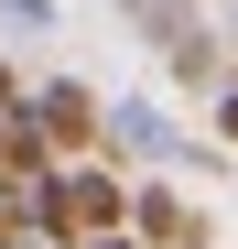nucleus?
<instances>
[{"mask_svg":"<svg viewBox=\"0 0 238 249\" xmlns=\"http://www.w3.org/2000/svg\"><path fill=\"white\" fill-rule=\"evenodd\" d=\"M163 54H173V76H184V87H217V65H227L206 22H195V33H173V44H163Z\"/></svg>","mask_w":238,"mask_h":249,"instance_id":"20e7f679","label":"nucleus"},{"mask_svg":"<svg viewBox=\"0 0 238 249\" xmlns=\"http://www.w3.org/2000/svg\"><path fill=\"white\" fill-rule=\"evenodd\" d=\"M0 11H11L22 33H44V22H54V0H0Z\"/></svg>","mask_w":238,"mask_h":249,"instance_id":"39448f33","label":"nucleus"},{"mask_svg":"<svg viewBox=\"0 0 238 249\" xmlns=\"http://www.w3.org/2000/svg\"><path fill=\"white\" fill-rule=\"evenodd\" d=\"M76 249H141V238H130V228H108V238H76Z\"/></svg>","mask_w":238,"mask_h":249,"instance_id":"0eeeda50","label":"nucleus"},{"mask_svg":"<svg viewBox=\"0 0 238 249\" xmlns=\"http://www.w3.org/2000/svg\"><path fill=\"white\" fill-rule=\"evenodd\" d=\"M98 152H130V162H173V119L152 108V98H119V108H98Z\"/></svg>","mask_w":238,"mask_h":249,"instance_id":"7ed1b4c3","label":"nucleus"},{"mask_svg":"<svg viewBox=\"0 0 238 249\" xmlns=\"http://www.w3.org/2000/svg\"><path fill=\"white\" fill-rule=\"evenodd\" d=\"M217 141L238 152V87H217Z\"/></svg>","mask_w":238,"mask_h":249,"instance_id":"423d86ee","label":"nucleus"},{"mask_svg":"<svg viewBox=\"0 0 238 249\" xmlns=\"http://www.w3.org/2000/svg\"><path fill=\"white\" fill-rule=\"evenodd\" d=\"M195 249H217V238H195Z\"/></svg>","mask_w":238,"mask_h":249,"instance_id":"6e6552de","label":"nucleus"},{"mask_svg":"<svg viewBox=\"0 0 238 249\" xmlns=\"http://www.w3.org/2000/svg\"><path fill=\"white\" fill-rule=\"evenodd\" d=\"M119 228H130L141 249H195V238H206V206H195L184 184H130V206H119Z\"/></svg>","mask_w":238,"mask_h":249,"instance_id":"f03ea898","label":"nucleus"},{"mask_svg":"<svg viewBox=\"0 0 238 249\" xmlns=\"http://www.w3.org/2000/svg\"><path fill=\"white\" fill-rule=\"evenodd\" d=\"M98 108H108V98L87 87V76H44V87L22 98V119L44 130V152H54V162H87V152H98Z\"/></svg>","mask_w":238,"mask_h":249,"instance_id":"f257e3e1","label":"nucleus"}]
</instances>
